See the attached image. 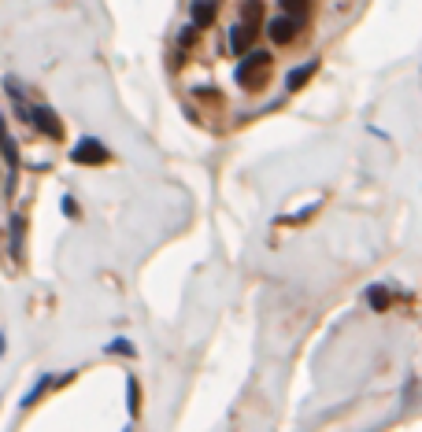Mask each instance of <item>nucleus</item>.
Returning <instances> with one entry per match:
<instances>
[{
    "mask_svg": "<svg viewBox=\"0 0 422 432\" xmlns=\"http://www.w3.org/2000/svg\"><path fill=\"white\" fill-rule=\"evenodd\" d=\"M270 52H245V60L237 63V82H241V89H248V92H260L263 85H267V78H270Z\"/></svg>",
    "mask_w": 422,
    "mask_h": 432,
    "instance_id": "nucleus-1",
    "label": "nucleus"
},
{
    "mask_svg": "<svg viewBox=\"0 0 422 432\" xmlns=\"http://www.w3.org/2000/svg\"><path fill=\"white\" fill-rule=\"evenodd\" d=\"M263 33L270 37L274 45H292L297 41V33H300V18H292V15H285V11H278V15H270L267 23H263Z\"/></svg>",
    "mask_w": 422,
    "mask_h": 432,
    "instance_id": "nucleus-2",
    "label": "nucleus"
},
{
    "mask_svg": "<svg viewBox=\"0 0 422 432\" xmlns=\"http://www.w3.org/2000/svg\"><path fill=\"white\" fill-rule=\"evenodd\" d=\"M26 122L38 129V134H45L48 141H63V122H60V115L48 104H33L30 115H26Z\"/></svg>",
    "mask_w": 422,
    "mask_h": 432,
    "instance_id": "nucleus-3",
    "label": "nucleus"
},
{
    "mask_svg": "<svg viewBox=\"0 0 422 432\" xmlns=\"http://www.w3.org/2000/svg\"><path fill=\"white\" fill-rule=\"evenodd\" d=\"M70 159L82 163V166H100V163L112 159V152H107L100 141H93V137H82V141L75 144V152H70Z\"/></svg>",
    "mask_w": 422,
    "mask_h": 432,
    "instance_id": "nucleus-4",
    "label": "nucleus"
},
{
    "mask_svg": "<svg viewBox=\"0 0 422 432\" xmlns=\"http://www.w3.org/2000/svg\"><path fill=\"white\" fill-rule=\"evenodd\" d=\"M215 18H218V0H193L189 4V23L196 30H208Z\"/></svg>",
    "mask_w": 422,
    "mask_h": 432,
    "instance_id": "nucleus-5",
    "label": "nucleus"
},
{
    "mask_svg": "<svg viewBox=\"0 0 422 432\" xmlns=\"http://www.w3.org/2000/svg\"><path fill=\"white\" fill-rule=\"evenodd\" d=\"M252 41H255V26H248V23H237V26H230V48L233 52H252Z\"/></svg>",
    "mask_w": 422,
    "mask_h": 432,
    "instance_id": "nucleus-6",
    "label": "nucleus"
},
{
    "mask_svg": "<svg viewBox=\"0 0 422 432\" xmlns=\"http://www.w3.org/2000/svg\"><path fill=\"white\" fill-rule=\"evenodd\" d=\"M315 70H319V60H311V63H304V67H292V70H289V78H285V89H289V92H297L300 85L311 82V74H315Z\"/></svg>",
    "mask_w": 422,
    "mask_h": 432,
    "instance_id": "nucleus-7",
    "label": "nucleus"
},
{
    "mask_svg": "<svg viewBox=\"0 0 422 432\" xmlns=\"http://www.w3.org/2000/svg\"><path fill=\"white\" fill-rule=\"evenodd\" d=\"M0 156L8 159V166H11V174H15V166H19V152H15V141H11V134H8V126H4V115H0Z\"/></svg>",
    "mask_w": 422,
    "mask_h": 432,
    "instance_id": "nucleus-8",
    "label": "nucleus"
},
{
    "mask_svg": "<svg viewBox=\"0 0 422 432\" xmlns=\"http://www.w3.org/2000/svg\"><path fill=\"white\" fill-rule=\"evenodd\" d=\"M241 23H248V26H260L263 23V11H267V4L263 0H241Z\"/></svg>",
    "mask_w": 422,
    "mask_h": 432,
    "instance_id": "nucleus-9",
    "label": "nucleus"
},
{
    "mask_svg": "<svg viewBox=\"0 0 422 432\" xmlns=\"http://www.w3.org/2000/svg\"><path fill=\"white\" fill-rule=\"evenodd\" d=\"M278 8L285 15H292V18H300V23H304V15L311 11V0H278Z\"/></svg>",
    "mask_w": 422,
    "mask_h": 432,
    "instance_id": "nucleus-10",
    "label": "nucleus"
},
{
    "mask_svg": "<svg viewBox=\"0 0 422 432\" xmlns=\"http://www.w3.org/2000/svg\"><path fill=\"white\" fill-rule=\"evenodd\" d=\"M126 403H130V418H137L141 414V384H137V377L126 381Z\"/></svg>",
    "mask_w": 422,
    "mask_h": 432,
    "instance_id": "nucleus-11",
    "label": "nucleus"
},
{
    "mask_svg": "<svg viewBox=\"0 0 422 432\" xmlns=\"http://www.w3.org/2000/svg\"><path fill=\"white\" fill-rule=\"evenodd\" d=\"M385 296H389V288H381V285L366 288V299H371V307H374V310H385V307L393 303V299H385Z\"/></svg>",
    "mask_w": 422,
    "mask_h": 432,
    "instance_id": "nucleus-12",
    "label": "nucleus"
},
{
    "mask_svg": "<svg viewBox=\"0 0 422 432\" xmlns=\"http://www.w3.org/2000/svg\"><path fill=\"white\" fill-rule=\"evenodd\" d=\"M104 351H107V355H134V344H130V340H112Z\"/></svg>",
    "mask_w": 422,
    "mask_h": 432,
    "instance_id": "nucleus-13",
    "label": "nucleus"
},
{
    "mask_svg": "<svg viewBox=\"0 0 422 432\" xmlns=\"http://www.w3.org/2000/svg\"><path fill=\"white\" fill-rule=\"evenodd\" d=\"M178 45H181V48H193V45H196V26H193V23L178 33Z\"/></svg>",
    "mask_w": 422,
    "mask_h": 432,
    "instance_id": "nucleus-14",
    "label": "nucleus"
},
{
    "mask_svg": "<svg viewBox=\"0 0 422 432\" xmlns=\"http://www.w3.org/2000/svg\"><path fill=\"white\" fill-rule=\"evenodd\" d=\"M63 211H67V215H70V218H78V207H75V200H70V196H67V200H63Z\"/></svg>",
    "mask_w": 422,
    "mask_h": 432,
    "instance_id": "nucleus-15",
    "label": "nucleus"
},
{
    "mask_svg": "<svg viewBox=\"0 0 422 432\" xmlns=\"http://www.w3.org/2000/svg\"><path fill=\"white\" fill-rule=\"evenodd\" d=\"M126 432H130V428H126Z\"/></svg>",
    "mask_w": 422,
    "mask_h": 432,
    "instance_id": "nucleus-16",
    "label": "nucleus"
}]
</instances>
